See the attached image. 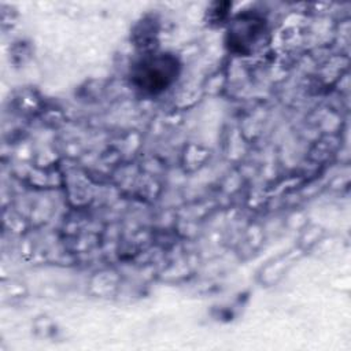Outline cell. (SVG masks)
Segmentation results:
<instances>
[{"label": "cell", "mask_w": 351, "mask_h": 351, "mask_svg": "<svg viewBox=\"0 0 351 351\" xmlns=\"http://www.w3.org/2000/svg\"><path fill=\"white\" fill-rule=\"evenodd\" d=\"M266 25L255 14L240 15L233 21L228 32L229 48L241 55H252L265 43Z\"/></svg>", "instance_id": "2"}, {"label": "cell", "mask_w": 351, "mask_h": 351, "mask_svg": "<svg viewBox=\"0 0 351 351\" xmlns=\"http://www.w3.org/2000/svg\"><path fill=\"white\" fill-rule=\"evenodd\" d=\"M178 75V62L169 53H147L132 70L134 86L145 93L156 95L169 88Z\"/></svg>", "instance_id": "1"}]
</instances>
